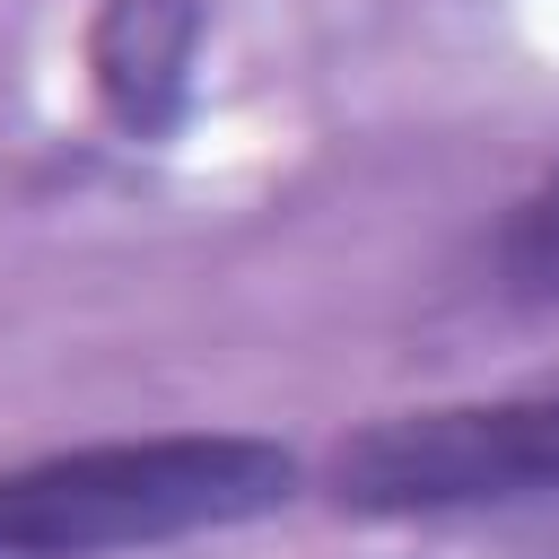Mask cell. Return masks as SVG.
<instances>
[{"instance_id":"1","label":"cell","mask_w":559,"mask_h":559,"mask_svg":"<svg viewBox=\"0 0 559 559\" xmlns=\"http://www.w3.org/2000/svg\"><path fill=\"white\" fill-rule=\"evenodd\" d=\"M306 454L262 428H148L0 463V559H122L297 507Z\"/></svg>"},{"instance_id":"2","label":"cell","mask_w":559,"mask_h":559,"mask_svg":"<svg viewBox=\"0 0 559 559\" xmlns=\"http://www.w3.org/2000/svg\"><path fill=\"white\" fill-rule=\"evenodd\" d=\"M314 489L332 515H358V524L542 507V498H559V384L463 393V402L358 419L314 463Z\"/></svg>"},{"instance_id":"3","label":"cell","mask_w":559,"mask_h":559,"mask_svg":"<svg viewBox=\"0 0 559 559\" xmlns=\"http://www.w3.org/2000/svg\"><path fill=\"white\" fill-rule=\"evenodd\" d=\"M192 52H201V0H105L87 26L96 96L131 140L175 131L192 96Z\"/></svg>"},{"instance_id":"4","label":"cell","mask_w":559,"mask_h":559,"mask_svg":"<svg viewBox=\"0 0 559 559\" xmlns=\"http://www.w3.org/2000/svg\"><path fill=\"white\" fill-rule=\"evenodd\" d=\"M489 288L524 314H559V166L524 183L489 227Z\"/></svg>"}]
</instances>
